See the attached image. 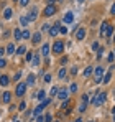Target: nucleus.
<instances>
[{"mask_svg": "<svg viewBox=\"0 0 115 122\" xmlns=\"http://www.w3.org/2000/svg\"><path fill=\"white\" fill-rule=\"evenodd\" d=\"M105 102V92H96V97L92 99L94 106H102Z\"/></svg>", "mask_w": 115, "mask_h": 122, "instance_id": "1", "label": "nucleus"}, {"mask_svg": "<svg viewBox=\"0 0 115 122\" xmlns=\"http://www.w3.org/2000/svg\"><path fill=\"white\" fill-rule=\"evenodd\" d=\"M62 50H64V45H62V41H54V45H53V53L54 55H61L62 53Z\"/></svg>", "mask_w": 115, "mask_h": 122, "instance_id": "2", "label": "nucleus"}, {"mask_svg": "<svg viewBox=\"0 0 115 122\" xmlns=\"http://www.w3.org/2000/svg\"><path fill=\"white\" fill-rule=\"evenodd\" d=\"M56 13V7L54 5H46V8L43 10V15L44 17H53Z\"/></svg>", "mask_w": 115, "mask_h": 122, "instance_id": "3", "label": "nucleus"}, {"mask_svg": "<svg viewBox=\"0 0 115 122\" xmlns=\"http://www.w3.org/2000/svg\"><path fill=\"white\" fill-rule=\"evenodd\" d=\"M25 91H26V84H25V82L17 84V91H15V94H17V96H23V94H25Z\"/></svg>", "mask_w": 115, "mask_h": 122, "instance_id": "4", "label": "nucleus"}, {"mask_svg": "<svg viewBox=\"0 0 115 122\" xmlns=\"http://www.w3.org/2000/svg\"><path fill=\"white\" fill-rule=\"evenodd\" d=\"M94 73H96V82H100L102 76H104V68H102V66H97Z\"/></svg>", "mask_w": 115, "mask_h": 122, "instance_id": "5", "label": "nucleus"}, {"mask_svg": "<svg viewBox=\"0 0 115 122\" xmlns=\"http://www.w3.org/2000/svg\"><path fill=\"white\" fill-rule=\"evenodd\" d=\"M26 18H28V21L36 20V18H38V10H36V8H31V10H30V13L26 15Z\"/></svg>", "mask_w": 115, "mask_h": 122, "instance_id": "6", "label": "nucleus"}, {"mask_svg": "<svg viewBox=\"0 0 115 122\" xmlns=\"http://www.w3.org/2000/svg\"><path fill=\"white\" fill-rule=\"evenodd\" d=\"M48 31H49V35H51V36H56L58 33H59V23H58V25H51Z\"/></svg>", "mask_w": 115, "mask_h": 122, "instance_id": "7", "label": "nucleus"}, {"mask_svg": "<svg viewBox=\"0 0 115 122\" xmlns=\"http://www.w3.org/2000/svg\"><path fill=\"white\" fill-rule=\"evenodd\" d=\"M62 21H64V23H72V21H74V13H72V12H67V13L64 15Z\"/></svg>", "mask_w": 115, "mask_h": 122, "instance_id": "8", "label": "nucleus"}, {"mask_svg": "<svg viewBox=\"0 0 115 122\" xmlns=\"http://www.w3.org/2000/svg\"><path fill=\"white\" fill-rule=\"evenodd\" d=\"M67 94H69L67 89H61V91H58V96H59V99H62V101L67 99Z\"/></svg>", "mask_w": 115, "mask_h": 122, "instance_id": "9", "label": "nucleus"}, {"mask_svg": "<svg viewBox=\"0 0 115 122\" xmlns=\"http://www.w3.org/2000/svg\"><path fill=\"white\" fill-rule=\"evenodd\" d=\"M84 36H86V28H79L76 33V40H84Z\"/></svg>", "mask_w": 115, "mask_h": 122, "instance_id": "10", "label": "nucleus"}, {"mask_svg": "<svg viewBox=\"0 0 115 122\" xmlns=\"http://www.w3.org/2000/svg\"><path fill=\"white\" fill-rule=\"evenodd\" d=\"M49 50H51V48H49V45H48V43H44V45L41 46V55L48 56V55H49Z\"/></svg>", "mask_w": 115, "mask_h": 122, "instance_id": "11", "label": "nucleus"}, {"mask_svg": "<svg viewBox=\"0 0 115 122\" xmlns=\"http://www.w3.org/2000/svg\"><path fill=\"white\" fill-rule=\"evenodd\" d=\"M31 41H33V43H35V45H38L39 41H41V33H35V35H31Z\"/></svg>", "mask_w": 115, "mask_h": 122, "instance_id": "12", "label": "nucleus"}, {"mask_svg": "<svg viewBox=\"0 0 115 122\" xmlns=\"http://www.w3.org/2000/svg\"><path fill=\"white\" fill-rule=\"evenodd\" d=\"M8 82H10L8 76H0V84L2 86H8Z\"/></svg>", "mask_w": 115, "mask_h": 122, "instance_id": "13", "label": "nucleus"}, {"mask_svg": "<svg viewBox=\"0 0 115 122\" xmlns=\"http://www.w3.org/2000/svg\"><path fill=\"white\" fill-rule=\"evenodd\" d=\"M107 26H109V23H107V21H104V23L100 25V36H104V35H105V30H107Z\"/></svg>", "mask_w": 115, "mask_h": 122, "instance_id": "14", "label": "nucleus"}, {"mask_svg": "<svg viewBox=\"0 0 115 122\" xmlns=\"http://www.w3.org/2000/svg\"><path fill=\"white\" fill-rule=\"evenodd\" d=\"M10 99H12V96H10V92H3V96H2V101L3 102H10Z\"/></svg>", "mask_w": 115, "mask_h": 122, "instance_id": "15", "label": "nucleus"}, {"mask_svg": "<svg viewBox=\"0 0 115 122\" xmlns=\"http://www.w3.org/2000/svg\"><path fill=\"white\" fill-rule=\"evenodd\" d=\"M31 64H33V66H39V55H35V56L31 58Z\"/></svg>", "mask_w": 115, "mask_h": 122, "instance_id": "16", "label": "nucleus"}, {"mask_svg": "<svg viewBox=\"0 0 115 122\" xmlns=\"http://www.w3.org/2000/svg\"><path fill=\"white\" fill-rule=\"evenodd\" d=\"M92 73H94V68H92V66H87V68L84 69V76H91Z\"/></svg>", "mask_w": 115, "mask_h": 122, "instance_id": "17", "label": "nucleus"}, {"mask_svg": "<svg viewBox=\"0 0 115 122\" xmlns=\"http://www.w3.org/2000/svg\"><path fill=\"white\" fill-rule=\"evenodd\" d=\"M43 109H44V107H43V104H39L38 107H36V109H35V111H33V116H39V114H41V111H43Z\"/></svg>", "mask_w": 115, "mask_h": 122, "instance_id": "18", "label": "nucleus"}, {"mask_svg": "<svg viewBox=\"0 0 115 122\" xmlns=\"http://www.w3.org/2000/svg\"><path fill=\"white\" fill-rule=\"evenodd\" d=\"M3 17H5V18H12V8H5Z\"/></svg>", "mask_w": 115, "mask_h": 122, "instance_id": "19", "label": "nucleus"}, {"mask_svg": "<svg viewBox=\"0 0 115 122\" xmlns=\"http://www.w3.org/2000/svg\"><path fill=\"white\" fill-rule=\"evenodd\" d=\"M112 33H114V26H112V25H109V26H107V30H105V35H107V36H112Z\"/></svg>", "mask_w": 115, "mask_h": 122, "instance_id": "20", "label": "nucleus"}, {"mask_svg": "<svg viewBox=\"0 0 115 122\" xmlns=\"http://www.w3.org/2000/svg\"><path fill=\"white\" fill-rule=\"evenodd\" d=\"M110 78H112V73H110V71H109V73H107V74H105V76H104V78H102V81L105 82V84H107V82L110 81Z\"/></svg>", "mask_w": 115, "mask_h": 122, "instance_id": "21", "label": "nucleus"}, {"mask_svg": "<svg viewBox=\"0 0 115 122\" xmlns=\"http://www.w3.org/2000/svg\"><path fill=\"white\" fill-rule=\"evenodd\" d=\"M5 51H7V53H8V55H12V53H13V51H15V46H13V45H8V46H7V50H5Z\"/></svg>", "mask_w": 115, "mask_h": 122, "instance_id": "22", "label": "nucleus"}, {"mask_svg": "<svg viewBox=\"0 0 115 122\" xmlns=\"http://www.w3.org/2000/svg\"><path fill=\"white\" fill-rule=\"evenodd\" d=\"M58 76H59V79H62V78L66 76V69H64V68H61V69H59V73H58Z\"/></svg>", "mask_w": 115, "mask_h": 122, "instance_id": "23", "label": "nucleus"}, {"mask_svg": "<svg viewBox=\"0 0 115 122\" xmlns=\"http://www.w3.org/2000/svg\"><path fill=\"white\" fill-rule=\"evenodd\" d=\"M26 23H28V18H26V17H20V25H21V26H25Z\"/></svg>", "mask_w": 115, "mask_h": 122, "instance_id": "24", "label": "nucleus"}, {"mask_svg": "<svg viewBox=\"0 0 115 122\" xmlns=\"http://www.w3.org/2000/svg\"><path fill=\"white\" fill-rule=\"evenodd\" d=\"M30 36H31V35H30V31H28V30L21 31V38H25V40H26V38H30Z\"/></svg>", "mask_w": 115, "mask_h": 122, "instance_id": "25", "label": "nucleus"}, {"mask_svg": "<svg viewBox=\"0 0 115 122\" xmlns=\"http://www.w3.org/2000/svg\"><path fill=\"white\" fill-rule=\"evenodd\" d=\"M15 40H21V31H20L18 28L15 30Z\"/></svg>", "mask_w": 115, "mask_h": 122, "instance_id": "26", "label": "nucleus"}, {"mask_svg": "<svg viewBox=\"0 0 115 122\" xmlns=\"http://www.w3.org/2000/svg\"><path fill=\"white\" fill-rule=\"evenodd\" d=\"M17 53H18V55H23V53H26V48H25V46H20L18 50H17Z\"/></svg>", "mask_w": 115, "mask_h": 122, "instance_id": "27", "label": "nucleus"}, {"mask_svg": "<svg viewBox=\"0 0 115 122\" xmlns=\"http://www.w3.org/2000/svg\"><path fill=\"white\" fill-rule=\"evenodd\" d=\"M33 82H35V76H33V74H30V76H28V82H26V84H33Z\"/></svg>", "mask_w": 115, "mask_h": 122, "instance_id": "28", "label": "nucleus"}, {"mask_svg": "<svg viewBox=\"0 0 115 122\" xmlns=\"http://www.w3.org/2000/svg\"><path fill=\"white\" fill-rule=\"evenodd\" d=\"M77 91V84H71V87H69V92H76Z\"/></svg>", "mask_w": 115, "mask_h": 122, "instance_id": "29", "label": "nucleus"}, {"mask_svg": "<svg viewBox=\"0 0 115 122\" xmlns=\"http://www.w3.org/2000/svg\"><path fill=\"white\" fill-rule=\"evenodd\" d=\"M44 96H46V94H44V91H39V92H38V96H36V97L43 101V99H44Z\"/></svg>", "mask_w": 115, "mask_h": 122, "instance_id": "30", "label": "nucleus"}, {"mask_svg": "<svg viewBox=\"0 0 115 122\" xmlns=\"http://www.w3.org/2000/svg\"><path fill=\"white\" fill-rule=\"evenodd\" d=\"M59 31H61L62 35H66V33H67V28H66V26H61V25H59Z\"/></svg>", "mask_w": 115, "mask_h": 122, "instance_id": "31", "label": "nucleus"}, {"mask_svg": "<svg viewBox=\"0 0 115 122\" xmlns=\"http://www.w3.org/2000/svg\"><path fill=\"white\" fill-rule=\"evenodd\" d=\"M18 2H20V5H21V7H26V5L30 3V0H18Z\"/></svg>", "mask_w": 115, "mask_h": 122, "instance_id": "32", "label": "nucleus"}, {"mask_svg": "<svg viewBox=\"0 0 115 122\" xmlns=\"http://www.w3.org/2000/svg\"><path fill=\"white\" fill-rule=\"evenodd\" d=\"M49 26H51V25H48V23H44V25L41 26V30H43V31H48V30H49Z\"/></svg>", "mask_w": 115, "mask_h": 122, "instance_id": "33", "label": "nucleus"}, {"mask_svg": "<svg viewBox=\"0 0 115 122\" xmlns=\"http://www.w3.org/2000/svg\"><path fill=\"white\" fill-rule=\"evenodd\" d=\"M49 94H51V96H56V94H58V87H56V86L51 89V92H49Z\"/></svg>", "mask_w": 115, "mask_h": 122, "instance_id": "34", "label": "nucleus"}, {"mask_svg": "<svg viewBox=\"0 0 115 122\" xmlns=\"http://www.w3.org/2000/svg\"><path fill=\"white\" fill-rule=\"evenodd\" d=\"M51 121H53V117H51L49 114H46V116H44V122H51Z\"/></svg>", "mask_w": 115, "mask_h": 122, "instance_id": "35", "label": "nucleus"}, {"mask_svg": "<svg viewBox=\"0 0 115 122\" xmlns=\"http://www.w3.org/2000/svg\"><path fill=\"white\" fill-rule=\"evenodd\" d=\"M79 111H81V112H84V111H86V102H82V104L79 106Z\"/></svg>", "mask_w": 115, "mask_h": 122, "instance_id": "36", "label": "nucleus"}, {"mask_svg": "<svg viewBox=\"0 0 115 122\" xmlns=\"http://www.w3.org/2000/svg\"><path fill=\"white\" fill-rule=\"evenodd\" d=\"M36 122H44V116H36Z\"/></svg>", "mask_w": 115, "mask_h": 122, "instance_id": "37", "label": "nucleus"}, {"mask_svg": "<svg viewBox=\"0 0 115 122\" xmlns=\"http://www.w3.org/2000/svg\"><path fill=\"white\" fill-rule=\"evenodd\" d=\"M67 106H69V101L66 99V101L62 102V106H61V107H62V109H67Z\"/></svg>", "mask_w": 115, "mask_h": 122, "instance_id": "38", "label": "nucleus"}, {"mask_svg": "<svg viewBox=\"0 0 115 122\" xmlns=\"http://www.w3.org/2000/svg\"><path fill=\"white\" fill-rule=\"evenodd\" d=\"M82 102H89V94H84L82 96Z\"/></svg>", "mask_w": 115, "mask_h": 122, "instance_id": "39", "label": "nucleus"}, {"mask_svg": "<svg viewBox=\"0 0 115 122\" xmlns=\"http://www.w3.org/2000/svg\"><path fill=\"white\" fill-rule=\"evenodd\" d=\"M25 107H26V104H25V102H21V104L18 106V109H20V111H25Z\"/></svg>", "mask_w": 115, "mask_h": 122, "instance_id": "40", "label": "nucleus"}, {"mask_svg": "<svg viewBox=\"0 0 115 122\" xmlns=\"http://www.w3.org/2000/svg\"><path fill=\"white\" fill-rule=\"evenodd\" d=\"M51 81V76L49 74H44V82H49Z\"/></svg>", "mask_w": 115, "mask_h": 122, "instance_id": "41", "label": "nucleus"}, {"mask_svg": "<svg viewBox=\"0 0 115 122\" xmlns=\"http://www.w3.org/2000/svg\"><path fill=\"white\" fill-rule=\"evenodd\" d=\"M31 58H33V53H26V60L31 61Z\"/></svg>", "mask_w": 115, "mask_h": 122, "instance_id": "42", "label": "nucleus"}, {"mask_svg": "<svg viewBox=\"0 0 115 122\" xmlns=\"http://www.w3.org/2000/svg\"><path fill=\"white\" fill-rule=\"evenodd\" d=\"M115 60V53H112V55H110V56H109V61H110V63H112V61Z\"/></svg>", "mask_w": 115, "mask_h": 122, "instance_id": "43", "label": "nucleus"}, {"mask_svg": "<svg viewBox=\"0 0 115 122\" xmlns=\"http://www.w3.org/2000/svg\"><path fill=\"white\" fill-rule=\"evenodd\" d=\"M110 13L115 15V2H114V5H112V8H110Z\"/></svg>", "mask_w": 115, "mask_h": 122, "instance_id": "44", "label": "nucleus"}, {"mask_svg": "<svg viewBox=\"0 0 115 122\" xmlns=\"http://www.w3.org/2000/svg\"><path fill=\"white\" fill-rule=\"evenodd\" d=\"M5 64H7L5 60H0V68H5Z\"/></svg>", "mask_w": 115, "mask_h": 122, "instance_id": "45", "label": "nucleus"}, {"mask_svg": "<svg viewBox=\"0 0 115 122\" xmlns=\"http://www.w3.org/2000/svg\"><path fill=\"white\" fill-rule=\"evenodd\" d=\"M92 50H99V43H94L92 45Z\"/></svg>", "mask_w": 115, "mask_h": 122, "instance_id": "46", "label": "nucleus"}, {"mask_svg": "<svg viewBox=\"0 0 115 122\" xmlns=\"http://www.w3.org/2000/svg\"><path fill=\"white\" fill-rule=\"evenodd\" d=\"M46 2H48V5H53V2H54V0H46Z\"/></svg>", "mask_w": 115, "mask_h": 122, "instance_id": "47", "label": "nucleus"}, {"mask_svg": "<svg viewBox=\"0 0 115 122\" xmlns=\"http://www.w3.org/2000/svg\"><path fill=\"white\" fill-rule=\"evenodd\" d=\"M3 53H5V50H3V48H0V56H2Z\"/></svg>", "mask_w": 115, "mask_h": 122, "instance_id": "48", "label": "nucleus"}, {"mask_svg": "<svg viewBox=\"0 0 115 122\" xmlns=\"http://www.w3.org/2000/svg\"><path fill=\"white\" fill-rule=\"evenodd\" d=\"M76 122H82V119H76Z\"/></svg>", "mask_w": 115, "mask_h": 122, "instance_id": "49", "label": "nucleus"}, {"mask_svg": "<svg viewBox=\"0 0 115 122\" xmlns=\"http://www.w3.org/2000/svg\"><path fill=\"white\" fill-rule=\"evenodd\" d=\"M77 2H79V3H82V2H84V0H77Z\"/></svg>", "mask_w": 115, "mask_h": 122, "instance_id": "50", "label": "nucleus"}, {"mask_svg": "<svg viewBox=\"0 0 115 122\" xmlns=\"http://www.w3.org/2000/svg\"><path fill=\"white\" fill-rule=\"evenodd\" d=\"M114 121H115V112H114Z\"/></svg>", "mask_w": 115, "mask_h": 122, "instance_id": "51", "label": "nucleus"}, {"mask_svg": "<svg viewBox=\"0 0 115 122\" xmlns=\"http://www.w3.org/2000/svg\"><path fill=\"white\" fill-rule=\"evenodd\" d=\"M114 41H115V35H114Z\"/></svg>", "mask_w": 115, "mask_h": 122, "instance_id": "52", "label": "nucleus"}, {"mask_svg": "<svg viewBox=\"0 0 115 122\" xmlns=\"http://www.w3.org/2000/svg\"><path fill=\"white\" fill-rule=\"evenodd\" d=\"M15 2H18V0H15Z\"/></svg>", "mask_w": 115, "mask_h": 122, "instance_id": "53", "label": "nucleus"}, {"mask_svg": "<svg viewBox=\"0 0 115 122\" xmlns=\"http://www.w3.org/2000/svg\"><path fill=\"white\" fill-rule=\"evenodd\" d=\"M17 122H20V121H17Z\"/></svg>", "mask_w": 115, "mask_h": 122, "instance_id": "54", "label": "nucleus"}, {"mask_svg": "<svg viewBox=\"0 0 115 122\" xmlns=\"http://www.w3.org/2000/svg\"><path fill=\"white\" fill-rule=\"evenodd\" d=\"M114 53H115V51H114Z\"/></svg>", "mask_w": 115, "mask_h": 122, "instance_id": "55", "label": "nucleus"}, {"mask_svg": "<svg viewBox=\"0 0 115 122\" xmlns=\"http://www.w3.org/2000/svg\"><path fill=\"white\" fill-rule=\"evenodd\" d=\"M92 122H94V121H92Z\"/></svg>", "mask_w": 115, "mask_h": 122, "instance_id": "56", "label": "nucleus"}]
</instances>
